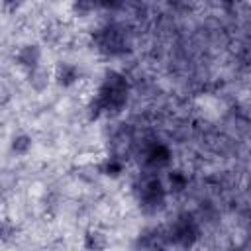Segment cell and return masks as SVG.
I'll use <instances>...</instances> for the list:
<instances>
[{"mask_svg": "<svg viewBox=\"0 0 251 251\" xmlns=\"http://www.w3.org/2000/svg\"><path fill=\"white\" fill-rule=\"evenodd\" d=\"M127 94H129V84H127L126 76L122 73L108 71L94 94V100H92L94 116L120 114L124 110V106L127 104Z\"/></svg>", "mask_w": 251, "mask_h": 251, "instance_id": "6da1fadb", "label": "cell"}, {"mask_svg": "<svg viewBox=\"0 0 251 251\" xmlns=\"http://www.w3.org/2000/svg\"><path fill=\"white\" fill-rule=\"evenodd\" d=\"M133 194H135V200H137V204L141 206L143 212L155 214V212L165 208L169 190H167L165 180L159 178L157 173L145 171L133 182Z\"/></svg>", "mask_w": 251, "mask_h": 251, "instance_id": "7a4b0ae2", "label": "cell"}, {"mask_svg": "<svg viewBox=\"0 0 251 251\" xmlns=\"http://www.w3.org/2000/svg\"><path fill=\"white\" fill-rule=\"evenodd\" d=\"M94 47L108 57H118L124 55L129 47V37L126 33V29L118 24H106L102 27H98L92 35Z\"/></svg>", "mask_w": 251, "mask_h": 251, "instance_id": "3957f363", "label": "cell"}, {"mask_svg": "<svg viewBox=\"0 0 251 251\" xmlns=\"http://www.w3.org/2000/svg\"><path fill=\"white\" fill-rule=\"evenodd\" d=\"M198 235H200L198 222L190 214H178L171 222V226L167 227V231H165L167 243H173V245H176L180 249L192 247L194 241L198 239Z\"/></svg>", "mask_w": 251, "mask_h": 251, "instance_id": "277c9868", "label": "cell"}, {"mask_svg": "<svg viewBox=\"0 0 251 251\" xmlns=\"http://www.w3.org/2000/svg\"><path fill=\"white\" fill-rule=\"evenodd\" d=\"M137 153H139V161L143 163L145 171H149V173H157V171L169 167V163H171V149L157 139L141 143Z\"/></svg>", "mask_w": 251, "mask_h": 251, "instance_id": "5b68a950", "label": "cell"}, {"mask_svg": "<svg viewBox=\"0 0 251 251\" xmlns=\"http://www.w3.org/2000/svg\"><path fill=\"white\" fill-rule=\"evenodd\" d=\"M16 63L22 67V69H25L27 73H31V71H37L41 65V49L37 47V45H31V43H27V45H24V47H20L18 51H16Z\"/></svg>", "mask_w": 251, "mask_h": 251, "instance_id": "8992f818", "label": "cell"}, {"mask_svg": "<svg viewBox=\"0 0 251 251\" xmlns=\"http://www.w3.org/2000/svg\"><path fill=\"white\" fill-rule=\"evenodd\" d=\"M78 75H80L78 67H76V65H71V63H61V65L57 67V71H55V78H57L63 86H69V84L76 82V80H78Z\"/></svg>", "mask_w": 251, "mask_h": 251, "instance_id": "52a82bcc", "label": "cell"}, {"mask_svg": "<svg viewBox=\"0 0 251 251\" xmlns=\"http://www.w3.org/2000/svg\"><path fill=\"white\" fill-rule=\"evenodd\" d=\"M165 184H167V190L171 192H182L188 186V176L182 171H169Z\"/></svg>", "mask_w": 251, "mask_h": 251, "instance_id": "ba28073f", "label": "cell"}, {"mask_svg": "<svg viewBox=\"0 0 251 251\" xmlns=\"http://www.w3.org/2000/svg\"><path fill=\"white\" fill-rule=\"evenodd\" d=\"M84 245L88 251H104L108 245V237L98 229H90L84 237Z\"/></svg>", "mask_w": 251, "mask_h": 251, "instance_id": "9c48e42d", "label": "cell"}, {"mask_svg": "<svg viewBox=\"0 0 251 251\" xmlns=\"http://www.w3.org/2000/svg\"><path fill=\"white\" fill-rule=\"evenodd\" d=\"M27 76H29V82H31V86H33L35 90H41V88H45V86H47L49 75H47V71H43L41 67H39L37 71L27 73Z\"/></svg>", "mask_w": 251, "mask_h": 251, "instance_id": "30bf717a", "label": "cell"}, {"mask_svg": "<svg viewBox=\"0 0 251 251\" xmlns=\"http://www.w3.org/2000/svg\"><path fill=\"white\" fill-rule=\"evenodd\" d=\"M29 147H31V137H27V135H16L14 137V141H12V149L16 151V153H27L29 151Z\"/></svg>", "mask_w": 251, "mask_h": 251, "instance_id": "8fae6325", "label": "cell"}]
</instances>
